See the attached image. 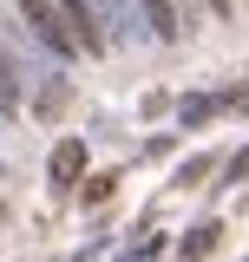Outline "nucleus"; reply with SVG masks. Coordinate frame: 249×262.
Returning <instances> with one entry per match:
<instances>
[{"mask_svg": "<svg viewBox=\"0 0 249 262\" xmlns=\"http://www.w3.org/2000/svg\"><path fill=\"white\" fill-rule=\"evenodd\" d=\"M79 170H86V151H79V144H59V151H53V177H59V184H72Z\"/></svg>", "mask_w": 249, "mask_h": 262, "instance_id": "20e7f679", "label": "nucleus"}, {"mask_svg": "<svg viewBox=\"0 0 249 262\" xmlns=\"http://www.w3.org/2000/svg\"><path fill=\"white\" fill-rule=\"evenodd\" d=\"M203 177H210V158H190L184 170H177V184H203Z\"/></svg>", "mask_w": 249, "mask_h": 262, "instance_id": "39448f33", "label": "nucleus"}, {"mask_svg": "<svg viewBox=\"0 0 249 262\" xmlns=\"http://www.w3.org/2000/svg\"><path fill=\"white\" fill-rule=\"evenodd\" d=\"M59 20H66V33H72L79 53H105V46H112V39H105V20L92 13V0H59Z\"/></svg>", "mask_w": 249, "mask_h": 262, "instance_id": "f257e3e1", "label": "nucleus"}, {"mask_svg": "<svg viewBox=\"0 0 249 262\" xmlns=\"http://www.w3.org/2000/svg\"><path fill=\"white\" fill-rule=\"evenodd\" d=\"M0 92L13 98V66H7V59H0Z\"/></svg>", "mask_w": 249, "mask_h": 262, "instance_id": "0eeeda50", "label": "nucleus"}, {"mask_svg": "<svg viewBox=\"0 0 249 262\" xmlns=\"http://www.w3.org/2000/svg\"><path fill=\"white\" fill-rule=\"evenodd\" d=\"M0 216H7V203H0Z\"/></svg>", "mask_w": 249, "mask_h": 262, "instance_id": "9d476101", "label": "nucleus"}, {"mask_svg": "<svg viewBox=\"0 0 249 262\" xmlns=\"http://www.w3.org/2000/svg\"><path fill=\"white\" fill-rule=\"evenodd\" d=\"M7 105H13V98H7V92H0V112H7Z\"/></svg>", "mask_w": 249, "mask_h": 262, "instance_id": "1a4fd4ad", "label": "nucleus"}, {"mask_svg": "<svg viewBox=\"0 0 249 262\" xmlns=\"http://www.w3.org/2000/svg\"><path fill=\"white\" fill-rule=\"evenodd\" d=\"M236 177H249V151H236V164H230V184H236Z\"/></svg>", "mask_w": 249, "mask_h": 262, "instance_id": "423d86ee", "label": "nucleus"}, {"mask_svg": "<svg viewBox=\"0 0 249 262\" xmlns=\"http://www.w3.org/2000/svg\"><path fill=\"white\" fill-rule=\"evenodd\" d=\"M144 20H151V33H157V39H177V33H184V27H177V7H171V0H144Z\"/></svg>", "mask_w": 249, "mask_h": 262, "instance_id": "7ed1b4c3", "label": "nucleus"}, {"mask_svg": "<svg viewBox=\"0 0 249 262\" xmlns=\"http://www.w3.org/2000/svg\"><path fill=\"white\" fill-rule=\"evenodd\" d=\"M20 13H27V27L39 33V46H53V53H79V46H72V33H66V20H59V7H53V0H20Z\"/></svg>", "mask_w": 249, "mask_h": 262, "instance_id": "f03ea898", "label": "nucleus"}, {"mask_svg": "<svg viewBox=\"0 0 249 262\" xmlns=\"http://www.w3.org/2000/svg\"><path fill=\"white\" fill-rule=\"evenodd\" d=\"M203 7H210V13H223V20H230V7H236V0H203Z\"/></svg>", "mask_w": 249, "mask_h": 262, "instance_id": "6e6552de", "label": "nucleus"}]
</instances>
